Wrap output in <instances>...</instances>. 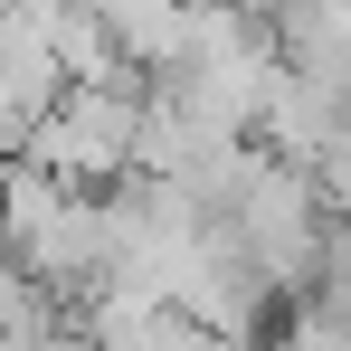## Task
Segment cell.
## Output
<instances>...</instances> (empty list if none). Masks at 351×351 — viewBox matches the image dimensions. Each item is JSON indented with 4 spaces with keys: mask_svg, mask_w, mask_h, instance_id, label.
Listing matches in <instances>:
<instances>
[{
    "mask_svg": "<svg viewBox=\"0 0 351 351\" xmlns=\"http://www.w3.org/2000/svg\"><path fill=\"white\" fill-rule=\"evenodd\" d=\"M332 199H323V180L294 171V162H256L247 190L228 199V247L256 266V285L266 294H313L323 285V256H332Z\"/></svg>",
    "mask_w": 351,
    "mask_h": 351,
    "instance_id": "cell-1",
    "label": "cell"
},
{
    "mask_svg": "<svg viewBox=\"0 0 351 351\" xmlns=\"http://www.w3.org/2000/svg\"><path fill=\"white\" fill-rule=\"evenodd\" d=\"M0 266H10V247H0Z\"/></svg>",
    "mask_w": 351,
    "mask_h": 351,
    "instance_id": "cell-3",
    "label": "cell"
},
{
    "mask_svg": "<svg viewBox=\"0 0 351 351\" xmlns=\"http://www.w3.org/2000/svg\"><path fill=\"white\" fill-rule=\"evenodd\" d=\"M332 228H342V237H351V190H342V199H332Z\"/></svg>",
    "mask_w": 351,
    "mask_h": 351,
    "instance_id": "cell-2",
    "label": "cell"
}]
</instances>
